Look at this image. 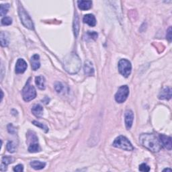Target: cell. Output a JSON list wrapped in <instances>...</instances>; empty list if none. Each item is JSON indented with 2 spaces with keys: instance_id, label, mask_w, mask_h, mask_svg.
Wrapping results in <instances>:
<instances>
[{
  "instance_id": "10",
  "label": "cell",
  "mask_w": 172,
  "mask_h": 172,
  "mask_svg": "<svg viewBox=\"0 0 172 172\" xmlns=\"http://www.w3.org/2000/svg\"><path fill=\"white\" fill-rule=\"evenodd\" d=\"M159 140L161 143H162L163 145L167 149L171 150V138L170 136H168L164 135H159Z\"/></svg>"
},
{
  "instance_id": "13",
  "label": "cell",
  "mask_w": 172,
  "mask_h": 172,
  "mask_svg": "<svg viewBox=\"0 0 172 172\" xmlns=\"http://www.w3.org/2000/svg\"><path fill=\"white\" fill-rule=\"evenodd\" d=\"M171 97V89L168 87L164 88L159 95V99L160 100H170Z\"/></svg>"
},
{
  "instance_id": "12",
  "label": "cell",
  "mask_w": 172,
  "mask_h": 172,
  "mask_svg": "<svg viewBox=\"0 0 172 172\" xmlns=\"http://www.w3.org/2000/svg\"><path fill=\"white\" fill-rule=\"evenodd\" d=\"M84 72L85 75L87 76H93L94 75V68L90 61H87L85 62L84 65Z\"/></svg>"
},
{
  "instance_id": "31",
  "label": "cell",
  "mask_w": 172,
  "mask_h": 172,
  "mask_svg": "<svg viewBox=\"0 0 172 172\" xmlns=\"http://www.w3.org/2000/svg\"><path fill=\"white\" fill-rule=\"evenodd\" d=\"M7 130H8V132L11 134H14L15 132V129L14 127V126L12 124H10L8 126H7Z\"/></svg>"
},
{
  "instance_id": "33",
  "label": "cell",
  "mask_w": 172,
  "mask_h": 172,
  "mask_svg": "<svg viewBox=\"0 0 172 172\" xmlns=\"http://www.w3.org/2000/svg\"><path fill=\"white\" fill-rule=\"evenodd\" d=\"M163 171H171V170L169 169V168H167V169H165Z\"/></svg>"
},
{
  "instance_id": "17",
  "label": "cell",
  "mask_w": 172,
  "mask_h": 172,
  "mask_svg": "<svg viewBox=\"0 0 172 172\" xmlns=\"http://www.w3.org/2000/svg\"><path fill=\"white\" fill-rule=\"evenodd\" d=\"M32 112L37 118H41L43 114V108L42 105L39 104L35 105L32 108Z\"/></svg>"
},
{
  "instance_id": "28",
  "label": "cell",
  "mask_w": 172,
  "mask_h": 172,
  "mask_svg": "<svg viewBox=\"0 0 172 172\" xmlns=\"http://www.w3.org/2000/svg\"><path fill=\"white\" fill-rule=\"evenodd\" d=\"M86 37H87V38L96 40L97 38V33L96 32H88L86 34Z\"/></svg>"
},
{
  "instance_id": "5",
  "label": "cell",
  "mask_w": 172,
  "mask_h": 172,
  "mask_svg": "<svg viewBox=\"0 0 172 172\" xmlns=\"http://www.w3.org/2000/svg\"><path fill=\"white\" fill-rule=\"evenodd\" d=\"M113 146L122 148V149L125 151L134 150V147L132 145L131 142L124 136H119L118 137H117L113 143Z\"/></svg>"
},
{
  "instance_id": "14",
  "label": "cell",
  "mask_w": 172,
  "mask_h": 172,
  "mask_svg": "<svg viewBox=\"0 0 172 172\" xmlns=\"http://www.w3.org/2000/svg\"><path fill=\"white\" fill-rule=\"evenodd\" d=\"M83 21L85 24L90 26H95L96 24V19L93 14H86L84 15Z\"/></svg>"
},
{
  "instance_id": "24",
  "label": "cell",
  "mask_w": 172,
  "mask_h": 172,
  "mask_svg": "<svg viewBox=\"0 0 172 172\" xmlns=\"http://www.w3.org/2000/svg\"><path fill=\"white\" fill-rule=\"evenodd\" d=\"M32 124H34L35 126H37L39 128H41L42 131H44L45 132H47L48 131H49V128L48 127L46 126V125H45L44 124H42L41 123H39V122H37V121H33L32 122Z\"/></svg>"
},
{
  "instance_id": "19",
  "label": "cell",
  "mask_w": 172,
  "mask_h": 172,
  "mask_svg": "<svg viewBox=\"0 0 172 172\" xmlns=\"http://www.w3.org/2000/svg\"><path fill=\"white\" fill-rule=\"evenodd\" d=\"M0 39H1V45L3 47H6L9 45V37L7 33L4 32H1V36H0Z\"/></svg>"
},
{
  "instance_id": "26",
  "label": "cell",
  "mask_w": 172,
  "mask_h": 172,
  "mask_svg": "<svg viewBox=\"0 0 172 172\" xmlns=\"http://www.w3.org/2000/svg\"><path fill=\"white\" fill-rule=\"evenodd\" d=\"M12 23V19L10 17H4L2 19V24L4 26H9Z\"/></svg>"
},
{
  "instance_id": "25",
  "label": "cell",
  "mask_w": 172,
  "mask_h": 172,
  "mask_svg": "<svg viewBox=\"0 0 172 172\" xmlns=\"http://www.w3.org/2000/svg\"><path fill=\"white\" fill-rule=\"evenodd\" d=\"M7 150L10 153H14L15 151V146L13 143V142L9 141L7 143Z\"/></svg>"
},
{
  "instance_id": "1",
  "label": "cell",
  "mask_w": 172,
  "mask_h": 172,
  "mask_svg": "<svg viewBox=\"0 0 172 172\" xmlns=\"http://www.w3.org/2000/svg\"><path fill=\"white\" fill-rule=\"evenodd\" d=\"M81 61L77 54L71 53L63 59V67L65 71L70 74H76L80 71Z\"/></svg>"
},
{
  "instance_id": "20",
  "label": "cell",
  "mask_w": 172,
  "mask_h": 172,
  "mask_svg": "<svg viewBox=\"0 0 172 172\" xmlns=\"http://www.w3.org/2000/svg\"><path fill=\"white\" fill-rule=\"evenodd\" d=\"M30 166L34 170H40L43 169L46 166V163L45 162H41L39 161H33L30 162Z\"/></svg>"
},
{
  "instance_id": "4",
  "label": "cell",
  "mask_w": 172,
  "mask_h": 172,
  "mask_svg": "<svg viewBox=\"0 0 172 172\" xmlns=\"http://www.w3.org/2000/svg\"><path fill=\"white\" fill-rule=\"evenodd\" d=\"M23 99L25 101H30L34 100L37 96V92L34 87L30 84V79L28 80L22 90Z\"/></svg>"
},
{
  "instance_id": "6",
  "label": "cell",
  "mask_w": 172,
  "mask_h": 172,
  "mask_svg": "<svg viewBox=\"0 0 172 172\" xmlns=\"http://www.w3.org/2000/svg\"><path fill=\"white\" fill-rule=\"evenodd\" d=\"M118 71L123 76L128 77L131 73L132 65L131 62L127 59H121L118 62Z\"/></svg>"
},
{
  "instance_id": "16",
  "label": "cell",
  "mask_w": 172,
  "mask_h": 172,
  "mask_svg": "<svg viewBox=\"0 0 172 172\" xmlns=\"http://www.w3.org/2000/svg\"><path fill=\"white\" fill-rule=\"evenodd\" d=\"M14 161V159L8 156H6L2 158V161L1 164V171H6L7 170V166L9 164Z\"/></svg>"
},
{
  "instance_id": "21",
  "label": "cell",
  "mask_w": 172,
  "mask_h": 172,
  "mask_svg": "<svg viewBox=\"0 0 172 172\" xmlns=\"http://www.w3.org/2000/svg\"><path fill=\"white\" fill-rule=\"evenodd\" d=\"M41 148L38 143H33L30 144V146L28 147V151L30 153H37V152L41 151Z\"/></svg>"
},
{
  "instance_id": "2",
  "label": "cell",
  "mask_w": 172,
  "mask_h": 172,
  "mask_svg": "<svg viewBox=\"0 0 172 172\" xmlns=\"http://www.w3.org/2000/svg\"><path fill=\"white\" fill-rule=\"evenodd\" d=\"M140 143L149 151L157 153L162 148L160 140L153 134H142L139 137Z\"/></svg>"
},
{
  "instance_id": "7",
  "label": "cell",
  "mask_w": 172,
  "mask_h": 172,
  "mask_svg": "<svg viewBox=\"0 0 172 172\" xmlns=\"http://www.w3.org/2000/svg\"><path fill=\"white\" fill-rule=\"evenodd\" d=\"M129 94V88L127 85H122L118 89L115 95V100L118 103L124 102Z\"/></svg>"
},
{
  "instance_id": "23",
  "label": "cell",
  "mask_w": 172,
  "mask_h": 172,
  "mask_svg": "<svg viewBox=\"0 0 172 172\" xmlns=\"http://www.w3.org/2000/svg\"><path fill=\"white\" fill-rule=\"evenodd\" d=\"M10 8V5L6 3V4H1V9H0V14L2 16H4V15L7 13L8 10Z\"/></svg>"
},
{
  "instance_id": "32",
  "label": "cell",
  "mask_w": 172,
  "mask_h": 172,
  "mask_svg": "<svg viewBox=\"0 0 172 172\" xmlns=\"http://www.w3.org/2000/svg\"><path fill=\"white\" fill-rule=\"evenodd\" d=\"M166 38L168 41H169V42H171V27H170L169 29L167 30V35H166Z\"/></svg>"
},
{
  "instance_id": "9",
  "label": "cell",
  "mask_w": 172,
  "mask_h": 172,
  "mask_svg": "<svg viewBox=\"0 0 172 172\" xmlns=\"http://www.w3.org/2000/svg\"><path fill=\"white\" fill-rule=\"evenodd\" d=\"M134 120V114L131 110H128L125 112V124L127 130H130Z\"/></svg>"
},
{
  "instance_id": "11",
  "label": "cell",
  "mask_w": 172,
  "mask_h": 172,
  "mask_svg": "<svg viewBox=\"0 0 172 172\" xmlns=\"http://www.w3.org/2000/svg\"><path fill=\"white\" fill-rule=\"evenodd\" d=\"M31 62V66H32V69L34 71H37L38 69L41 67V62H40V57L38 54H35L31 57L30 59Z\"/></svg>"
},
{
  "instance_id": "15",
  "label": "cell",
  "mask_w": 172,
  "mask_h": 172,
  "mask_svg": "<svg viewBox=\"0 0 172 172\" xmlns=\"http://www.w3.org/2000/svg\"><path fill=\"white\" fill-rule=\"evenodd\" d=\"M78 7L81 10H88L92 6V1H78Z\"/></svg>"
},
{
  "instance_id": "3",
  "label": "cell",
  "mask_w": 172,
  "mask_h": 172,
  "mask_svg": "<svg viewBox=\"0 0 172 172\" xmlns=\"http://www.w3.org/2000/svg\"><path fill=\"white\" fill-rule=\"evenodd\" d=\"M18 14L19 19H20L23 25L27 28L30 30H33L34 24L32 19L29 16V15L26 12L24 7L22 6V5H19L18 6Z\"/></svg>"
},
{
  "instance_id": "18",
  "label": "cell",
  "mask_w": 172,
  "mask_h": 172,
  "mask_svg": "<svg viewBox=\"0 0 172 172\" xmlns=\"http://www.w3.org/2000/svg\"><path fill=\"white\" fill-rule=\"evenodd\" d=\"M35 83H36L37 87L40 89H45V79L43 76H38L35 78Z\"/></svg>"
},
{
  "instance_id": "29",
  "label": "cell",
  "mask_w": 172,
  "mask_h": 172,
  "mask_svg": "<svg viewBox=\"0 0 172 172\" xmlns=\"http://www.w3.org/2000/svg\"><path fill=\"white\" fill-rule=\"evenodd\" d=\"M139 171H144V172H147L150 171V167H148L147 164L145 163H142L141 165L139 166Z\"/></svg>"
},
{
  "instance_id": "22",
  "label": "cell",
  "mask_w": 172,
  "mask_h": 172,
  "mask_svg": "<svg viewBox=\"0 0 172 172\" xmlns=\"http://www.w3.org/2000/svg\"><path fill=\"white\" fill-rule=\"evenodd\" d=\"M73 30L74 33H75V36L77 37L78 34H79L80 30V22H79V18H78L77 15L75 17V20L73 22Z\"/></svg>"
},
{
  "instance_id": "27",
  "label": "cell",
  "mask_w": 172,
  "mask_h": 172,
  "mask_svg": "<svg viewBox=\"0 0 172 172\" xmlns=\"http://www.w3.org/2000/svg\"><path fill=\"white\" fill-rule=\"evenodd\" d=\"M54 89H55V90L58 93H61V92L63 91L64 85L60 83V82H57V83L55 84V85H54Z\"/></svg>"
},
{
  "instance_id": "8",
  "label": "cell",
  "mask_w": 172,
  "mask_h": 172,
  "mask_svg": "<svg viewBox=\"0 0 172 172\" xmlns=\"http://www.w3.org/2000/svg\"><path fill=\"white\" fill-rule=\"evenodd\" d=\"M27 67H28V65H27L26 62L22 58H19L16 62V65H15V73L18 74L24 73Z\"/></svg>"
},
{
  "instance_id": "30",
  "label": "cell",
  "mask_w": 172,
  "mask_h": 172,
  "mask_svg": "<svg viewBox=\"0 0 172 172\" xmlns=\"http://www.w3.org/2000/svg\"><path fill=\"white\" fill-rule=\"evenodd\" d=\"M23 170H24V167H23V166L21 165V164H19V165L15 166L14 167V171L20 172V171H22Z\"/></svg>"
}]
</instances>
